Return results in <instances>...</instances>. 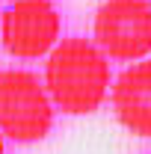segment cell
Masks as SVG:
<instances>
[{
	"instance_id": "3957f363",
	"label": "cell",
	"mask_w": 151,
	"mask_h": 154,
	"mask_svg": "<svg viewBox=\"0 0 151 154\" xmlns=\"http://www.w3.org/2000/svg\"><path fill=\"white\" fill-rule=\"evenodd\" d=\"M95 42L113 62H139L151 54V3L104 0L95 12Z\"/></svg>"
},
{
	"instance_id": "6da1fadb",
	"label": "cell",
	"mask_w": 151,
	"mask_h": 154,
	"mask_svg": "<svg viewBox=\"0 0 151 154\" xmlns=\"http://www.w3.org/2000/svg\"><path fill=\"white\" fill-rule=\"evenodd\" d=\"M45 86L65 116L95 113L110 89V57L89 38H62L48 54Z\"/></svg>"
},
{
	"instance_id": "5b68a950",
	"label": "cell",
	"mask_w": 151,
	"mask_h": 154,
	"mask_svg": "<svg viewBox=\"0 0 151 154\" xmlns=\"http://www.w3.org/2000/svg\"><path fill=\"white\" fill-rule=\"evenodd\" d=\"M113 113L133 136L151 139V59H139L128 65L116 77L113 92Z\"/></svg>"
},
{
	"instance_id": "7a4b0ae2",
	"label": "cell",
	"mask_w": 151,
	"mask_h": 154,
	"mask_svg": "<svg viewBox=\"0 0 151 154\" xmlns=\"http://www.w3.org/2000/svg\"><path fill=\"white\" fill-rule=\"evenodd\" d=\"M54 107L45 80L33 71H0V131L12 142H42L54 128Z\"/></svg>"
},
{
	"instance_id": "277c9868",
	"label": "cell",
	"mask_w": 151,
	"mask_h": 154,
	"mask_svg": "<svg viewBox=\"0 0 151 154\" xmlns=\"http://www.w3.org/2000/svg\"><path fill=\"white\" fill-rule=\"evenodd\" d=\"M62 18L51 0H12L0 12V45L15 59L48 57L59 45Z\"/></svg>"
},
{
	"instance_id": "8992f818",
	"label": "cell",
	"mask_w": 151,
	"mask_h": 154,
	"mask_svg": "<svg viewBox=\"0 0 151 154\" xmlns=\"http://www.w3.org/2000/svg\"><path fill=\"white\" fill-rule=\"evenodd\" d=\"M3 136H6V134L0 131V154H6V145H3Z\"/></svg>"
}]
</instances>
